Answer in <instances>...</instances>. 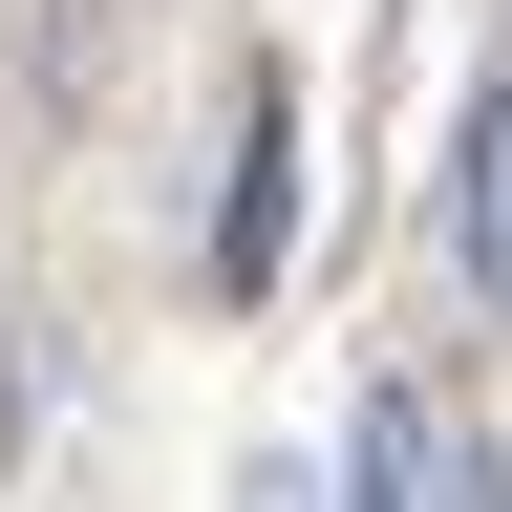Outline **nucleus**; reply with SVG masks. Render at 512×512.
<instances>
[{"mask_svg": "<svg viewBox=\"0 0 512 512\" xmlns=\"http://www.w3.org/2000/svg\"><path fill=\"white\" fill-rule=\"evenodd\" d=\"M448 256H470V299L512 320V86L470 107V171H448Z\"/></svg>", "mask_w": 512, "mask_h": 512, "instance_id": "2", "label": "nucleus"}, {"mask_svg": "<svg viewBox=\"0 0 512 512\" xmlns=\"http://www.w3.org/2000/svg\"><path fill=\"white\" fill-rule=\"evenodd\" d=\"M342 470H363V512H512V470H491V427L448 406V384H363Z\"/></svg>", "mask_w": 512, "mask_h": 512, "instance_id": "1", "label": "nucleus"}, {"mask_svg": "<svg viewBox=\"0 0 512 512\" xmlns=\"http://www.w3.org/2000/svg\"><path fill=\"white\" fill-rule=\"evenodd\" d=\"M278 512H299V491H278Z\"/></svg>", "mask_w": 512, "mask_h": 512, "instance_id": "4", "label": "nucleus"}, {"mask_svg": "<svg viewBox=\"0 0 512 512\" xmlns=\"http://www.w3.org/2000/svg\"><path fill=\"white\" fill-rule=\"evenodd\" d=\"M278 150H299V107L256 86V107H235V235H214V278H235V299L278 278Z\"/></svg>", "mask_w": 512, "mask_h": 512, "instance_id": "3", "label": "nucleus"}]
</instances>
